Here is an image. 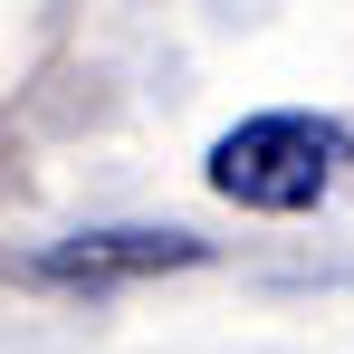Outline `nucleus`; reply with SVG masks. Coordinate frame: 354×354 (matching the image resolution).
<instances>
[{"mask_svg":"<svg viewBox=\"0 0 354 354\" xmlns=\"http://www.w3.org/2000/svg\"><path fill=\"white\" fill-rule=\"evenodd\" d=\"M354 163V124L335 115H249L211 144V192L239 211H316Z\"/></svg>","mask_w":354,"mask_h":354,"instance_id":"obj_1","label":"nucleus"},{"mask_svg":"<svg viewBox=\"0 0 354 354\" xmlns=\"http://www.w3.org/2000/svg\"><path fill=\"white\" fill-rule=\"evenodd\" d=\"M211 259V239L192 230H77V239H48L39 259H19V278H39V288H134V278H163V268H201Z\"/></svg>","mask_w":354,"mask_h":354,"instance_id":"obj_2","label":"nucleus"}]
</instances>
